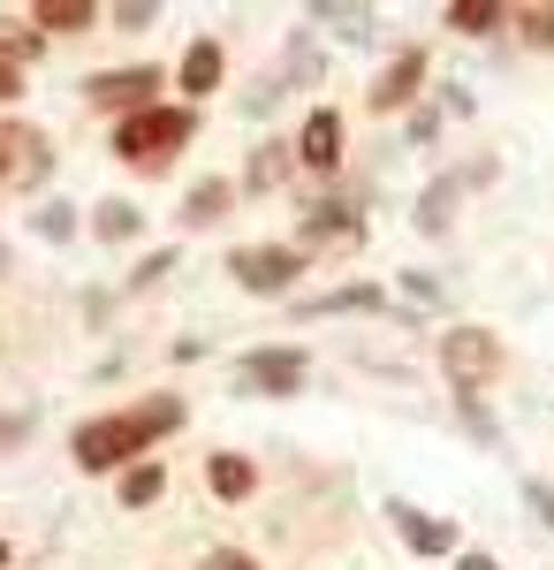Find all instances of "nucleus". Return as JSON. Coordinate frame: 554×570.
Listing matches in <instances>:
<instances>
[{"instance_id":"3","label":"nucleus","mask_w":554,"mask_h":570,"mask_svg":"<svg viewBox=\"0 0 554 570\" xmlns=\"http://www.w3.org/2000/svg\"><path fill=\"white\" fill-rule=\"evenodd\" d=\"M441 365H448V381L471 395V389H486V381L502 373V343H494L486 327H448V335H441Z\"/></svg>"},{"instance_id":"15","label":"nucleus","mask_w":554,"mask_h":570,"mask_svg":"<svg viewBox=\"0 0 554 570\" xmlns=\"http://www.w3.org/2000/svg\"><path fill=\"white\" fill-rule=\"evenodd\" d=\"M160 487H168L160 464H129V472H122V502H129V510H145V502H160Z\"/></svg>"},{"instance_id":"18","label":"nucleus","mask_w":554,"mask_h":570,"mask_svg":"<svg viewBox=\"0 0 554 570\" xmlns=\"http://www.w3.org/2000/svg\"><path fill=\"white\" fill-rule=\"evenodd\" d=\"M319 23H335L342 39H373V16L365 8H319Z\"/></svg>"},{"instance_id":"5","label":"nucleus","mask_w":554,"mask_h":570,"mask_svg":"<svg viewBox=\"0 0 554 570\" xmlns=\"http://www.w3.org/2000/svg\"><path fill=\"white\" fill-rule=\"evenodd\" d=\"M152 91H160V69H145V61H137V69H99V77L85 85V99L129 122V115H145V107H152Z\"/></svg>"},{"instance_id":"2","label":"nucleus","mask_w":554,"mask_h":570,"mask_svg":"<svg viewBox=\"0 0 554 570\" xmlns=\"http://www.w3.org/2000/svg\"><path fill=\"white\" fill-rule=\"evenodd\" d=\"M182 137H190V115H182V107H145V115L115 122V153L137 160V168H160Z\"/></svg>"},{"instance_id":"29","label":"nucleus","mask_w":554,"mask_h":570,"mask_svg":"<svg viewBox=\"0 0 554 570\" xmlns=\"http://www.w3.org/2000/svg\"><path fill=\"white\" fill-rule=\"evenodd\" d=\"M464 570H494V563H486V556H464Z\"/></svg>"},{"instance_id":"30","label":"nucleus","mask_w":554,"mask_h":570,"mask_svg":"<svg viewBox=\"0 0 554 570\" xmlns=\"http://www.w3.org/2000/svg\"><path fill=\"white\" fill-rule=\"evenodd\" d=\"M0 563H8V548H0Z\"/></svg>"},{"instance_id":"19","label":"nucleus","mask_w":554,"mask_h":570,"mask_svg":"<svg viewBox=\"0 0 554 570\" xmlns=\"http://www.w3.org/2000/svg\"><path fill=\"white\" fill-rule=\"evenodd\" d=\"M494 16H502L494 0H456V8H448V23H456V31H486Z\"/></svg>"},{"instance_id":"1","label":"nucleus","mask_w":554,"mask_h":570,"mask_svg":"<svg viewBox=\"0 0 554 570\" xmlns=\"http://www.w3.org/2000/svg\"><path fill=\"white\" fill-rule=\"evenodd\" d=\"M175 426H182V395H152L145 411H122V419H91L77 434V464L85 472H115V464H129L137 449H152Z\"/></svg>"},{"instance_id":"10","label":"nucleus","mask_w":554,"mask_h":570,"mask_svg":"<svg viewBox=\"0 0 554 570\" xmlns=\"http://www.w3.org/2000/svg\"><path fill=\"white\" fill-rule=\"evenodd\" d=\"M426 85V53H395L387 77L373 85V107H410V91Z\"/></svg>"},{"instance_id":"20","label":"nucleus","mask_w":554,"mask_h":570,"mask_svg":"<svg viewBox=\"0 0 554 570\" xmlns=\"http://www.w3.org/2000/svg\"><path fill=\"white\" fill-rule=\"evenodd\" d=\"M31 228H39V236H53V244H61V236H69V228H77V214H69V206H61V198H53V206H46V214H31Z\"/></svg>"},{"instance_id":"4","label":"nucleus","mask_w":554,"mask_h":570,"mask_svg":"<svg viewBox=\"0 0 554 570\" xmlns=\"http://www.w3.org/2000/svg\"><path fill=\"white\" fill-rule=\"evenodd\" d=\"M228 274H236L251 297H281V289L304 274V252H297V244H251V252L228 259Z\"/></svg>"},{"instance_id":"23","label":"nucleus","mask_w":554,"mask_h":570,"mask_svg":"<svg viewBox=\"0 0 554 570\" xmlns=\"http://www.w3.org/2000/svg\"><path fill=\"white\" fill-rule=\"evenodd\" d=\"M524 39L554 53V8H524Z\"/></svg>"},{"instance_id":"12","label":"nucleus","mask_w":554,"mask_h":570,"mask_svg":"<svg viewBox=\"0 0 554 570\" xmlns=\"http://www.w3.org/2000/svg\"><path fill=\"white\" fill-rule=\"evenodd\" d=\"M228 198H236V183H198V190H190V198H182V220H198V228H214L220 214H228Z\"/></svg>"},{"instance_id":"13","label":"nucleus","mask_w":554,"mask_h":570,"mask_svg":"<svg viewBox=\"0 0 554 570\" xmlns=\"http://www.w3.org/2000/svg\"><path fill=\"white\" fill-rule=\"evenodd\" d=\"M220 85V46L198 39L190 53H182V91H214Z\"/></svg>"},{"instance_id":"7","label":"nucleus","mask_w":554,"mask_h":570,"mask_svg":"<svg viewBox=\"0 0 554 570\" xmlns=\"http://www.w3.org/2000/svg\"><path fill=\"white\" fill-rule=\"evenodd\" d=\"M244 389L297 395L304 389V351H251V357H244Z\"/></svg>"},{"instance_id":"21","label":"nucleus","mask_w":554,"mask_h":570,"mask_svg":"<svg viewBox=\"0 0 554 570\" xmlns=\"http://www.w3.org/2000/svg\"><path fill=\"white\" fill-rule=\"evenodd\" d=\"M349 228H357L349 206H319V214H311V236H349Z\"/></svg>"},{"instance_id":"27","label":"nucleus","mask_w":554,"mask_h":570,"mask_svg":"<svg viewBox=\"0 0 554 570\" xmlns=\"http://www.w3.org/2000/svg\"><path fill=\"white\" fill-rule=\"evenodd\" d=\"M23 434H31V419H0V449H16Z\"/></svg>"},{"instance_id":"17","label":"nucleus","mask_w":554,"mask_h":570,"mask_svg":"<svg viewBox=\"0 0 554 570\" xmlns=\"http://www.w3.org/2000/svg\"><path fill=\"white\" fill-rule=\"evenodd\" d=\"M251 464H244V456H214V494H228V502H244V494H251Z\"/></svg>"},{"instance_id":"28","label":"nucleus","mask_w":554,"mask_h":570,"mask_svg":"<svg viewBox=\"0 0 554 570\" xmlns=\"http://www.w3.org/2000/svg\"><path fill=\"white\" fill-rule=\"evenodd\" d=\"M16 91H23V77H16V61L0 53V99H16Z\"/></svg>"},{"instance_id":"11","label":"nucleus","mask_w":554,"mask_h":570,"mask_svg":"<svg viewBox=\"0 0 554 570\" xmlns=\"http://www.w3.org/2000/svg\"><path fill=\"white\" fill-rule=\"evenodd\" d=\"M91 23H99L91 0H39V31H69V39H77V31H91Z\"/></svg>"},{"instance_id":"22","label":"nucleus","mask_w":554,"mask_h":570,"mask_svg":"<svg viewBox=\"0 0 554 570\" xmlns=\"http://www.w3.org/2000/svg\"><path fill=\"white\" fill-rule=\"evenodd\" d=\"M349 305H357V312H365V305H380V289H335V297H319L311 312H349Z\"/></svg>"},{"instance_id":"25","label":"nucleus","mask_w":554,"mask_h":570,"mask_svg":"<svg viewBox=\"0 0 554 570\" xmlns=\"http://www.w3.org/2000/svg\"><path fill=\"white\" fill-rule=\"evenodd\" d=\"M524 502H532V510H540V525H554V494H547V487H540V480L524 487Z\"/></svg>"},{"instance_id":"6","label":"nucleus","mask_w":554,"mask_h":570,"mask_svg":"<svg viewBox=\"0 0 554 570\" xmlns=\"http://www.w3.org/2000/svg\"><path fill=\"white\" fill-rule=\"evenodd\" d=\"M46 160H53V137L31 130V122H8L0 130V183H39Z\"/></svg>"},{"instance_id":"26","label":"nucleus","mask_w":554,"mask_h":570,"mask_svg":"<svg viewBox=\"0 0 554 570\" xmlns=\"http://www.w3.org/2000/svg\"><path fill=\"white\" fill-rule=\"evenodd\" d=\"M206 570H258V563H251V556H236V548H220V556H214Z\"/></svg>"},{"instance_id":"8","label":"nucleus","mask_w":554,"mask_h":570,"mask_svg":"<svg viewBox=\"0 0 554 570\" xmlns=\"http://www.w3.org/2000/svg\"><path fill=\"white\" fill-rule=\"evenodd\" d=\"M297 160H304V168H319V176H327V168L342 160V115H335V107H319V115L304 122V137H297Z\"/></svg>"},{"instance_id":"14","label":"nucleus","mask_w":554,"mask_h":570,"mask_svg":"<svg viewBox=\"0 0 554 570\" xmlns=\"http://www.w3.org/2000/svg\"><path fill=\"white\" fill-rule=\"evenodd\" d=\"M289 160H297V145H258V160H251V190H274V183L289 176Z\"/></svg>"},{"instance_id":"9","label":"nucleus","mask_w":554,"mask_h":570,"mask_svg":"<svg viewBox=\"0 0 554 570\" xmlns=\"http://www.w3.org/2000/svg\"><path fill=\"white\" fill-rule=\"evenodd\" d=\"M387 518H395V532H403L418 556H448V548H456V525H441V518H418L410 502H395Z\"/></svg>"},{"instance_id":"16","label":"nucleus","mask_w":554,"mask_h":570,"mask_svg":"<svg viewBox=\"0 0 554 570\" xmlns=\"http://www.w3.org/2000/svg\"><path fill=\"white\" fill-rule=\"evenodd\" d=\"M91 228H99L107 244H122V236H137V228H145V214H137V206H122V198H107V206L91 214Z\"/></svg>"},{"instance_id":"24","label":"nucleus","mask_w":554,"mask_h":570,"mask_svg":"<svg viewBox=\"0 0 554 570\" xmlns=\"http://www.w3.org/2000/svg\"><path fill=\"white\" fill-rule=\"evenodd\" d=\"M160 274H175V252H152V259L137 266V274H129V282H137V289H152V282H160Z\"/></svg>"}]
</instances>
